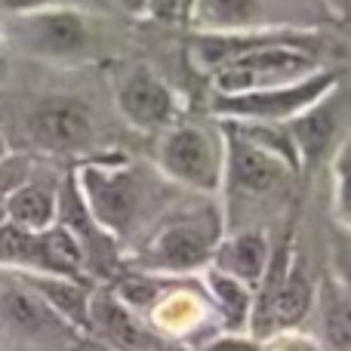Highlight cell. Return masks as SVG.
Returning <instances> with one entry per match:
<instances>
[{"label": "cell", "instance_id": "obj_19", "mask_svg": "<svg viewBox=\"0 0 351 351\" xmlns=\"http://www.w3.org/2000/svg\"><path fill=\"white\" fill-rule=\"evenodd\" d=\"M321 330H324V348L351 351V296H346L336 284L330 287V296L324 299Z\"/></svg>", "mask_w": 351, "mask_h": 351}, {"label": "cell", "instance_id": "obj_28", "mask_svg": "<svg viewBox=\"0 0 351 351\" xmlns=\"http://www.w3.org/2000/svg\"><path fill=\"white\" fill-rule=\"evenodd\" d=\"M6 74H10V47H6V34L0 25V84L6 80Z\"/></svg>", "mask_w": 351, "mask_h": 351}, {"label": "cell", "instance_id": "obj_3", "mask_svg": "<svg viewBox=\"0 0 351 351\" xmlns=\"http://www.w3.org/2000/svg\"><path fill=\"white\" fill-rule=\"evenodd\" d=\"M222 237V210L216 197H204L194 206L176 210L173 216H160V222L136 253V268L160 278H191L213 262Z\"/></svg>", "mask_w": 351, "mask_h": 351}, {"label": "cell", "instance_id": "obj_12", "mask_svg": "<svg viewBox=\"0 0 351 351\" xmlns=\"http://www.w3.org/2000/svg\"><path fill=\"white\" fill-rule=\"evenodd\" d=\"M90 333H96L114 351H173L170 339L158 333L142 315L121 302L111 287L93 290L90 296Z\"/></svg>", "mask_w": 351, "mask_h": 351}, {"label": "cell", "instance_id": "obj_16", "mask_svg": "<svg viewBox=\"0 0 351 351\" xmlns=\"http://www.w3.org/2000/svg\"><path fill=\"white\" fill-rule=\"evenodd\" d=\"M59 191L53 179H22L6 194V222L25 231H47L59 222Z\"/></svg>", "mask_w": 351, "mask_h": 351}, {"label": "cell", "instance_id": "obj_29", "mask_svg": "<svg viewBox=\"0 0 351 351\" xmlns=\"http://www.w3.org/2000/svg\"><path fill=\"white\" fill-rule=\"evenodd\" d=\"M12 154V145H10V136H6V130L0 127V167L6 164V158Z\"/></svg>", "mask_w": 351, "mask_h": 351}, {"label": "cell", "instance_id": "obj_13", "mask_svg": "<svg viewBox=\"0 0 351 351\" xmlns=\"http://www.w3.org/2000/svg\"><path fill=\"white\" fill-rule=\"evenodd\" d=\"M278 0H197L191 31H265V28H290L274 12Z\"/></svg>", "mask_w": 351, "mask_h": 351}, {"label": "cell", "instance_id": "obj_14", "mask_svg": "<svg viewBox=\"0 0 351 351\" xmlns=\"http://www.w3.org/2000/svg\"><path fill=\"white\" fill-rule=\"evenodd\" d=\"M271 237L262 228H237L225 231V237L219 241L216 253H213V268L225 271L228 278L247 284L256 293V287L262 284L271 262Z\"/></svg>", "mask_w": 351, "mask_h": 351}, {"label": "cell", "instance_id": "obj_5", "mask_svg": "<svg viewBox=\"0 0 351 351\" xmlns=\"http://www.w3.org/2000/svg\"><path fill=\"white\" fill-rule=\"evenodd\" d=\"M6 47L40 62H90L99 56L102 31L99 19L84 6H47V10L0 16Z\"/></svg>", "mask_w": 351, "mask_h": 351}, {"label": "cell", "instance_id": "obj_9", "mask_svg": "<svg viewBox=\"0 0 351 351\" xmlns=\"http://www.w3.org/2000/svg\"><path fill=\"white\" fill-rule=\"evenodd\" d=\"M25 139L40 154H84L96 142V117L84 99L43 96L25 111Z\"/></svg>", "mask_w": 351, "mask_h": 351}, {"label": "cell", "instance_id": "obj_30", "mask_svg": "<svg viewBox=\"0 0 351 351\" xmlns=\"http://www.w3.org/2000/svg\"><path fill=\"white\" fill-rule=\"evenodd\" d=\"M317 3H324L327 10H336V12H339V10H346L348 0H317Z\"/></svg>", "mask_w": 351, "mask_h": 351}, {"label": "cell", "instance_id": "obj_20", "mask_svg": "<svg viewBox=\"0 0 351 351\" xmlns=\"http://www.w3.org/2000/svg\"><path fill=\"white\" fill-rule=\"evenodd\" d=\"M330 173H333V222L351 231V127L339 152L330 160Z\"/></svg>", "mask_w": 351, "mask_h": 351}, {"label": "cell", "instance_id": "obj_25", "mask_svg": "<svg viewBox=\"0 0 351 351\" xmlns=\"http://www.w3.org/2000/svg\"><path fill=\"white\" fill-rule=\"evenodd\" d=\"M28 176H31L28 158H22V154H16V152L6 158L3 167H0V225L6 222V194H10L22 179H28Z\"/></svg>", "mask_w": 351, "mask_h": 351}, {"label": "cell", "instance_id": "obj_23", "mask_svg": "<svg viewBox=\"0 0 351 351\" xmlns=\"http://www.w3.org/2000/svg\"><path fill=\"white\" fill-rule=\"evenodd\" d=\"M197 351H262V339L253 333H231V330H216L213 336L200 339Z\"/></svg>", "mask_w": 351, "mask_h": 351}, {"label": "cell", "instance_id": "obj_6", "mask_svg": "<svg viewBox=\"0 0 351 351\" xmlns=\"http://www.w3.org/2000/svg\"><path fill=\"white\" fill-rule=\"evenodd\" d=\"M339 80H346L342 68H321L293 84H280L271 90L256 93H237V96H210L206 114L216 121H237V123H290L302 114L305 108L327 96Z\"/></svg>", "mask_w": 351, "mask_h": 351}, {"label": "cell", "instance_id": "obj_10", "mask_svg": "<svg viewBox=\"0 0 351 351\" xmlns=\"http://www.w3.org/2000/svg\"><path fill=\"white\" fill-rule=\"evenodd\" d=\"M225 133V182L222 191L234 197H268L299 179V170L280 154L256 145L237 123L219 121Z\"/></svg>", "mask_w": 351, "mask_h": 351}, {"label": "cell", "instance_id": "obj_4", "mask_svg": "<svg viewBox=\"0 0 351 351\" xmlns=\"http://www.w3.org/2000/svg\"><path fill=\"white\" fill-rule=\"evenodd\" d=\"M154 167L170 185L200 197L222 194L225 182V133L216 117H185L154 136Z\"/></svg>", "mask_w": 351, "mask_h": 351}, {"label": "cell", "instance_id": "obj_11", "mask_svg": "<svg viewBox=\"0 0 351 351\" xmlns=\"http://www.w3.org/2000/svg\"><path fill=\"white\" fill-rule=\"evenodd\" d=\"M145 321L170 342H191L194 336H213L222 330L213 302L200 284H185V278H170L167 290L152 305Z\"/></svg>", "mask_w": 351, "mask_h": 351}, {"label": "cell", "instance_id": "obj_2", "mask_svg": "<svg viewBox=\"0 0 351 351\" xmlns=\"http://www.w3.org/2000/svg\"><path fill=\"white\" fill-rule=\"evenodd\" d=\"M71 182L86 213L117 243L133 237L152 216L160 219L167 204L164 191L176 188L158 173V167L136 164L117 154L80 160L71 170Z\"/></svg>", "mask_w": 351, "mask_h": 351}, {"label": "cell", "instance_id": "obj_24", "mask_svg": "<svg viewBox=\"0 0 351 351\" xmlns=\"http://www.w3.org/2000/svg\"><path fill=\"white\" fill-rule=\"evenodd\" d=\"M262 351H327L321 339L299 330H278L262 339Z\"/></svg>", "mask_w": 351, "mask_h": 351}, {"label": "cell", "instance_id": "obj_27", "mask_svg": "<svg viewBox=\"0 0 351 351\" xmlns=\"http://www.w3.org/2000/svg\"><path fill=\"white\" fill-rule=\"evenodd\" d=\"M117 6H121L127 16L133 19H145V10H148V0H114Z\"/></svg>", "mask_w": 351, "mask_h": 351}, {"label": "cell", "instance_id": "obj_21", "mask_svg": "<svg viewBox=\"0 0 351 351\" xmlns=\"http://www.w3.org/2000/svg\"><path fill=\"white\" fill-rule=\"evenodd\" d=\"M330 268H333V284L351 296V231L336 222L330 228Z\"/></svg>", "mask_w": 351, "mask_h": 351}, {"label": "cell", "instance_id": "obj_1", "mask_svg": "<svg viewBox=\"0 0 351 351\" xmlns=\"http://www.w3.org/2000/svg\"><path fill=\"white\" fill-rule=\"evenodd\" d=\"M327 37L317 28H265V31H191L185 62L210 86V96L271 90L321 71Z\"/></svg>", "mask_w": 351, "mask_h": 351}, {"label": "cell", "instance_id": "obj_7", "mask_svg": "<svg viewBox=\"0 0 351 351\" xmlns=\"http://www.w3.org/2000/svg\"><path fill=\"white\" fill-rule=\"evenodd\" d=\"M114 108L127 127L145 136H160L182 117V99L152 65L127 62L111 77Z\"/></svg>", "mask_w": 351, "mask_h": 351}, {"label": "cell", "instance_id": "obj_26", "mask_svg": "<svg viewBox=\"0 0 351 351\" xmlns=\"http://www.w3.org/2000/svg\"><path fill=\"white\" fill-rule=\"evenodd\" d=\"M71 0H0V16H22V12L47 10V6H65Z\"/></svg>", "mask_w": 351, "mask_h": 351}, {"label": "cell", "instance_id": "obj_18", "mask_svg": "<svg viewBox=\"0 0 351 351\" xmlns=\"http://www.w3.org/2000/svg\"><path fill=\"white\" fill-rule=\"evenodd\" d=\"M200 287H204L206 299L213 302L219 315V324L222 330H231V333H250V317H253V299L256 293L250 290L247 284L228 278L225 271L206 265L200 271Z\"/></svg>", "mask_w": 351, "mask_h": 351}, {"label": "cell", "instance_id": "obj_17", "mask_svg": "<svg viewBox=\"0 0 351 351\" xmlns=\"http://www.w3.org/2000/svg\"><path fill=\"white\" fill-rule=\"evenodd\" d=\"M0 274H3V284H0V317H3V324L12 333L34 336L43 333L47 327H65L19 274L12 271H0Z\"/></svg>", "mask_w": 351, "mask_h": 351}, {"label": "cell", "instance_id": "obj_8", "mask_svg": "<svg viewBox=\"0 0 351 351\" xmlns=\"http://www.w3.org/2000/svg\"><path fill=\"white\" fill-rule=\"evenodd\" d=\"M348 127H351V90L346 80H339L327 96H321L296 121L287 123L299 154V179L311 182L324 164L333 160L342 139L348 136Z\"/></svg>", "mask_w": 351, "mask_h": 351}, {"label": "cell", "instance_id": "obj_15", "mask_svg": "<svg viewBox=\"0 0 351 351\" xmlns=\"http://www.w3.org/2000/svg\"><path fill=\"white\" fill-rule=\"evenodd\" d=\"M16 274V271H12ZM43 305L65 324L68 330L90 333V296L93 287L86 278H62V274H19Z\"/></svg>", "mask_w": 351, "mask_h": 351}, {"label": "cell", "instance_id": "obj_22", "mask_svg": "<svg viewBox=\"0 0 351 351\" xmlns=\"http://www.w3.org/2000/svg\"><path fill=\"white\" fill-rule=\"evenodd\" d=\"M197 0H148L145 19L167 28H191Z\"/></svg>", "mask_w": 351, "mask_h": 351}]
</instances>
